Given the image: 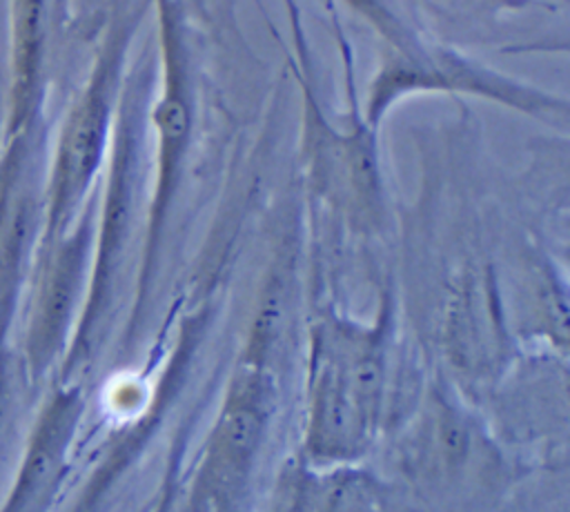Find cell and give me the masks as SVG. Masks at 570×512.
Segmentation results:
<instances>
[{"label":"cell","instance_id":"6da1fadb","mask_svg":"<svg viewBox=\"0 0 570 512\" xmlns=\"http://www.w3.org/2000/svg\"><path fill=\"white\" fill-rule=\"evenodd\" d=\"M381 367L376 356L325 361L314 374L312 450L318 456H350L365 443L379 407Z\"/></svg>","mask_w":570,"mask_h":512},{"label":"cell","instance_id":"7a4b0ae2","mask_svg":"<svg viewBox=\"0 0 570 512\" xmlns=\"http://www.w3.org/2000/svg\"><path fill=\"white\" fill-rule=\"evenodd\" d=\"M269 414V392L261 376H240L220 412L205 463V488H238L254 461Z\"/></svg>","mask_w":570,"mask_h":512}]
</instances>
